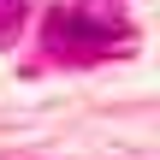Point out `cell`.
<instances>
[{"label": "cell", "instance_id": "6da1fadb", "mask_svg": "<svg viewBox=\"0 0 160 160\" xmlns=\"http://www.w3.org/2000/svg\"><path fill=\"white\" fill-rule=\"evenodd\" d=\"M48 48L65 53V59H101V53H125L131 48V30L119 18H95V12H53L48 18Z\"/></svg>", "mask_w": 160, "mask_h": 160}]
</instances>
